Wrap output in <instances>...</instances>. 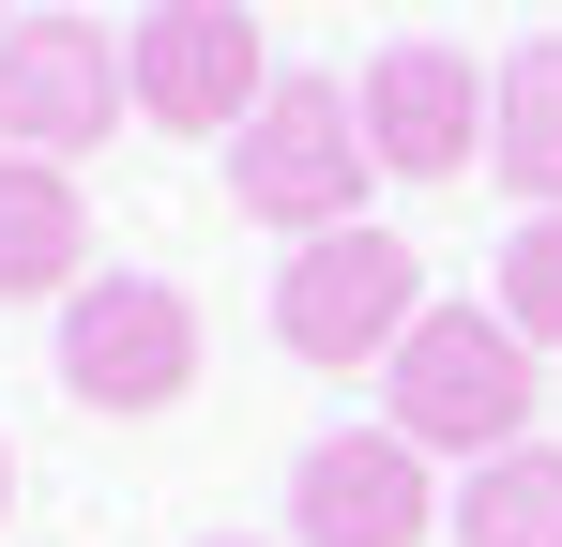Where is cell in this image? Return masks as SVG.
Returning a JSON list of instances; mask_svg holds the SVG:
<instances>
[{
	"mask_svg": "<svg viewBox=\"0 0 562 547\" xmlns=\"http://www.w3.org/2000/svg\"><path fill=\"white\" fill-rule=\"evenodd\" d=\"M532 411H548V350H532L502 304H426L411 350L380 365V426L426 442V456H457V471L517 456V442H532Z\"/></svg>",
	"mask_w": 562,
	"mask_h": 547,
	"instance_id": "1",
	"label": "cell"
},
{
	"mask_svg": "<svg viewBox=\"0 0 562 547\" xmlns=\"http://www.w3.org/2000/svg\"><path fill=\"white\" fill-rule=\"evenodd\" d=\"M366 91L350 77H274L259 91V122L228 137V213L244 228H274V244H319V228H366Z\"/></svg>",
	"mask_w": 562,
	"mask_h": 547,
	"instance_id": "2",
	"label": "cell"
},
{
	"mask_svg": "<svg viewBox=\"0 0 562 547\" xmlns=\"http://www.w3.org/2000/svg\"><path fill=\"white\" fill-rule=\"evenodd\" d=\"M411 320H426V259H411L380 213L289 244V274H274V350L304 365V380H380V365L411 350Z\"/></svg>",
	"mask_w": 562,
	"mask_h": 547,
	"instance_id": "3",
	"label": "cell"
},
{
	"mask_svg": "<svg viewBox=\"0 0 562 547\" xmlns=\"http://www.w3.org/2000/svg\"><path fill=\"white\" fill-rule=\"evenodd\" d=\"M61 395L106 411V426L183 411L198 395V304L168 289V274H92V289L61 304Z\"/></svg>",
	"mask_w": 562,
	"mask_h": 547,
	"instance_id": "4",
	"label": "cell"
},
{
	"mask_svg": "<svg viewBox=\"0 0 562 547\" xmlns=\"http://www.w3.org/2000/svg\"><path fill=\"white\" fill-rule=\"evenodd\" d=\"M122 62H137V122H168V137H244L259 91H274V31H259L244 0H153V15L122 31Z\"/></svg>",
	"mask_w": 562,
	"mask_h": 547,
	"instance_id": "5",
	"label": "cell"
},
{
	"mask_svg": "<svg viewBox=\"0 0 562 547\" xmlns=\"http://www.w3.org/2000/svg\"><path fill=\"white\" fill-rule=\"evenodd\" d=\"M106 122H137V62L106 15H15L0 31V153H106Z\"/></svg>",
	"mask_w": 562,
	"mask_h": 547,
	"instance_id": "6",
	"label": "cell"
},
{
	"mask_svg": "<svg viewBox=\"0 0 562 547\" xmlns=\"http://www.w3.org/2000/svg\"><path fill=\"white\" fill-rule=\"evenodd\" d=\"M289 533L304 547H441L457 502H441V456L395 442V426H335V442L289 456Z\"/></svg>",
	"mask_w": 562,
	"mask_h": 547,
	"instance_id": "7",
	"label": "cell"
},
{
	"mask_svg": "<svg viewBox=\"0 0 562 547\" xmlns=\"http://www.w3.org/2000/svg\"><path fill=\"white\" fill-rule=\"evenodd\" d=\"M502 137V77H471V46H380L366 62V153L380 182H471Z\"/></svg>",
	"mask_w": 562,
	"mask_h": 547,
	"instance_id": "8",
	"label": "cell"
},
{
	"mask_svg": "<svg viewBox=\"0 0 562 547\" xmlns=\"http://www.w3.org/2000/svg\"><path fill=\"white\" fill-rule=\"evenodd\" d=\"M92 289V198L61 153H0V304H77Z\"/></svg>",
	"mask_w": 562,
	"mask_h": 547,
	"instance_id": "9",
	"label": "cell"
},
{
	"mask_svg": "<svg viewBox=\"0 0 562 547\" xmlns=\"http://www.w3.org/2000/svg\"><path fill=\"white\" fill-rule=\"evenodd\" d=\"M486 168L517 182L532 213H562V31L502 62V137H486Z\"/></svg>",
	"mask_w": 562,
	"mask_h": 547,
	"instance_id": "10",
	"label": "cell"
},
{
	"mask_svg": "<svg viewBox=\"0 0 562 547\" xmlns=\"http://www.w3.org/2000/svg\"><path fill=\"white\" fill-rule=\"evenodd\" d=\"M441 547H562V442H517L457 487V533Z\"/></svg>",
	"mask_w": 562,
	"mask_h": 547,
	"instance_id": "11",
	"label": "cell"
},
{
	"mask_svg": "<svg viewBox=\"0 0 562 547\" xmlns=\"http://www.w3.org/2000/svg\"><path fill=\"white\" fill-rule=\"evenodd\" d=\"M532 350H562V213H517V244H502V289H486Z\"/></svg>",
	"mask_w": 562,
	"mask_h": 547,
	"instance_id": "12",
	"label": "cell"
},
{
	"mask_svg": "<svg viewBox=\"0 0 562 547\" xmlns=\"http://www.w3.org/2000/svg\"><path fill=\"white\" fill-rule=\"evenodd\" d=\"M0 517H15V442H0Z\"/></svg>",
	"mask_w": 562,
	"mask_h": 547,
	"instance_id": "13",
	"label": "cell"
},
{
	"mask_svg": "<svg viewBox=\"0 0 562 547\" xmlns=\"http://www.w3.org/2000/svg\"><path fill=\"white\" fill-rule=\"evenodd\" d=\"M198 547H244V533H198Z\"/></svg>",
	"mask_w": 562,
	"mask_h": 547,
	"instance_id": "14",
	"label": "cell"
},
{
	"mask_svg": "<svg viewBox=\"0 0 562 547\" xmlns=\"http://www.w3.org/2000/svg\"><path fill=\"white\" fill-rule=\"evenodd\" d=\"M0 31H15V0H0Z\"/></svg>",
	"mask_w": 562,
	"mask_h": 547,
	"instance_id": "15",
	"label": "cell"
}]
</instances>
